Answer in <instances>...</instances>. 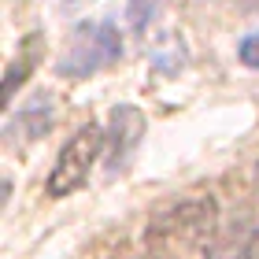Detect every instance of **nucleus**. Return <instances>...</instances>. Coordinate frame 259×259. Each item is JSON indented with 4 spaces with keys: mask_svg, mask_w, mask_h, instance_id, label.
Listing matches in <instances>:
<instances>
[{
    "mask_svg": "<svg viewBox=\"0 0 259 259\" xmlns=\"http://www.w3.org/2000/svg\"><path fill=\"white\" fill-rule=\"evenodd\" d=\"M52 126H56V97L49 89H41V93H33V100L26 108H19L11 115L4 134H8L11 145L15 141H41V137H49Z\"/></svg>",
    "mask_w": 259,
    "mask_h": 259,
    "instance_id": "6",
    "label": "nucleus"
},
{
    "mask_svg": "<svg viewBox=\"0 0 259 259\" xmlns=\"http://www.w3.org/2000/svg\"><path fill=\"white\" fill-rule=\"evenodd\" d=\"M122 60V33L115 22H78L74 33L67 41L63 60L56 63V74L60 78H89L97 70L111 67Z\"/></svg>",
    "mask_w": 259,
    "mask_h": 259,
    "instance_id": "1",
    "label": "nucleus"
},
{
    "mask_svg": "<svg viewBox=\"0 0 259 259\" xmlns=\"http://www.w3.org/2000/svg\"><path fill=\"white\" fill-rule=\"evenodd\" d=\"M237 60H241L244 67L259 70V33H248V37L237 45Z\"/></svg>",
    "mask_w": 259,
    "mask_h": 259,
    "instance_id": "9",
    "label": "nucleus"
},
{
    "mask_svg": "<svg viewBox=\"0 0 259 259\" xmlns=\"http://www.w3.org/2000/svg\"><path fill=\"white\" fill-rule=\"evenodd\" d=\"M145 115L134 104H119L111 108V130H108V174H119L130 167L134 152L145 137Z\"/></svg>",
    "mask_w": 259,
    "mask_h": 259,
    "instance_id": "4",
    "label": "nucleus"
},
{
    "mask_svg": "<svg viewBox=\"0 0 259 259\" xmlns=\"http://www.w3.org/2000/svg\"><path fill=\"white\" fill-rule=\"evenodd\" d=\"M255 185H259V163H255Z\"/></svg>",
    "mask_w": 259,
    "mask_h": 259,
    "instance_id": "12",
    "label": "nucleus"
},
{
    "mask_svg": "<svg viewBox=\"0 0 259 259\" xmlns=\"http://www.w3.org/2000/svg\"><path fill=\"white\" fill-rule=\"evenodd\" d=\"M215 222H219V207L211 196H189L178 204L163 207L156 219L148 222V241L152 244H167V248H193L204 244L207 237H215Z\"/></svg>",
    "mask_w": 259,
    "mask_h": 259,
    "instance_id": "2",
    "label": "nucleus"
},
{
    "mask_svg": "<svg viewBox=\"0 0 259 259\" xmlns=\"http://www.w3.org/2000/svg\"><path fill=\"white\" fill-rule=\"evenodd\" d=\"M259 248V215H237L233 222L215 230L207 259H255Z\"/></svg>",
    "mask_w": 259,
    "mask_h": 259,
    "instance_id": "5",
    "label": "nucleus"
},
{
    "mask_svg": "<svg viewBox=\"0 0 259 259\" xmlns=\"http://www.w3.org/2000/svg\"><path fill=\"white\" fill-rule=\"evenodd\" d=\"M41 56H45V33H30V37L22 41L19 56L8 63V81H4V97H8V104L15 100V93L26 85V78L33 74V70H37Z\"/></svg>",
    "mask_w": 259,
    "mask_h": 259,
    "instance_id": "7",
    "label": "nucleus"
},
{
    "mask_svg": "<svg viewBox=\"0 0 259 259\" xmlns=\"http://www.w3.org/2000/svg\"><path fill=\"white\" fill-rule=\"evenodd\" d=\"M85 4H93V0H63V15H78Z\"/></svg>",
    "mask_w": 259,
    "mask_h": 259,
    "instance_id": "11",
    "label": "nucleus"
},
{
    "mask_svg": "<svg viewBox=\"0 0 259 259\" xmlns=\"http://www.w3.org/2000/svg\"><path fill=\"white\" fill-rule=\"evenodd\" d=\"M108 145V134L100 130V122H85L74 130V137L67 141L60 148V156H56V167L49 174V182H45V189H49L52 200L60 196H70L74 189H81L89 178V167L97 163L100 148Z\"/></svg>",
    "mask_w": 259,
    "mask_h": 259,
    "instance_id": "3",
    "label": "nucleus"
},
{
    "mask_svg": "<svg viewBox=\"0 0 259 259\" xmlns=\"http://www.w3.org/2000/svg\"><path fill=\"white\" fill-rule=\"evenodd\" d=\"M159 4H163V0H130V8H126V19L134 22V30H145L148 22L159 15Z\"/></svg>",
    "mask_w": 259,
    "mask_h": 259,
    "instance_id": "8",
    "label": "nucleus"
},
{
    "mask_svg": "<svg viewBox=\"0 0 259 259\" xmlns=\"http://www.w3.org/2000/svg\"><path fill=\"white\" fill-rule=\"evenodd\" d=\"M222 4H230L233 11H241V15L259 19V0H222Z\"/></svg>",
    "mask_w": 259,
    "mask_h": 259,
    "instance_id": "10",
    "label": "nucleus"
}]
</instances>
